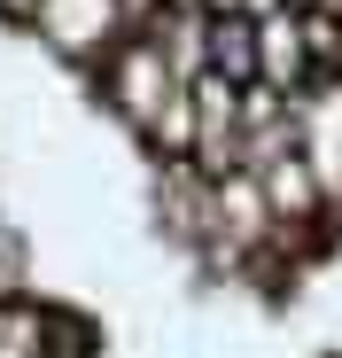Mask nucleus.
Wrapping results in <instances>:
<instances>
[{"instance_id":"7ed1b4c3","label":"nucleus","mask_w":342,"mask_h":358,"mask_svg":"<svg viewBox=\"0 0 342 358\" xmlns=\"http://www.w3.org/2000/svg\"><path fill=\"white\" fill-rule=\"evenodd\" d=\"M249 31H257V86L304 101V86L319 78L311 47H304V0H265V8H249Z\"/></svg>"},{"instance_id":"f03ea898","label":"nucleus","mask_w":342,"mask_h":358,"mask_svg":"<svg viewBox=\"0 0 342 358\" xmlns=\"http://www.w3.org/2000/svg\"><path fill=\"white\" fill-rule=\"evenodd\" d=\"M94 86H101V101L117 109V117H125V125H133L140 141H148V125L163 117V101L179 94V78L163 71L156 39H117V47H109L101 63H94Z\"/></svg>"},{"instance_id":"9b49d317","label":"nucleus","mask_w":342,"mask_h":358,"mask_svg":"<svg viewBox=\"0 0 342 358\" xmlns=\"http://www.w3.org/2000/svg\"><path fill=\"white\" fill-rule=\"evenodd\" d=\"M311 8H334V16H342V0H311Z\"/></svg>"},{"instance_id":"6e6552de","label":"nucleus","mask_w":342,"mask_h":358,"mask_svg":"<svg viewBox=\"0 0 342 358\" xmlns=\"http://www.w3.org/2000/svg\"><path fill=\"white\" fill-rule=\"evenodd\" d=\"M47 320H54V304L0 296V358H47Z\"/></svg>"},{"instance_id":"9d476101","label":"nucleus","mask_w":342,"mask_h":358,"mask_svg":"<svg viewBox=\"0 0 342 358\" xmlns=\"http://www.w3.org/2000/svg\"><path fill=\"white\" fill-rule=\"evenodd\" d=\"M31 8H39V0H0V16H8V24H24Z\"/></svg>"},{"instance_id":"f257e3e1","label":"nucleus","mask_w":342,"mask_h":358,"mask_svg":"<svg viewBox=\"0 0 342 358\" xmlns=\"http://www.w3.org/2000/svg\"><path fill=\"white\" fill-rule=\"evenodd\" d=\"M187 210H195V226L210 234V250L225 265H257L272 250V210H265L249 171H225V179H210V187L187 179Z\"/></svg>"},{"instance_id":"0eeeda50","label":"nucleus","mask_w":342,"mask_h":358,"mask_svg":"<svg viewBox=\"0 0 342 358\" xmlns=\"http://www.w3.org/2000/svg\"><path fill=\"white\" fill-rule=\"evenodd\" d=\"M202 55H210V71L225 86H257V31H249V16H210L202 24Z\"/></svg>"},{"instance_id":"f8f14e48","label":"nucleus","mask_w":342,"mask_h":358,"mask_svg":"<svg viewBox=\"0 0 342 358\" xmlns=\"http://www.w3.org/2000/svg\"><path fill=\"white\" fill-rule=\"evenodd\" d=\"M334 78H342V63H334Z\"/></svg>"},{"instance_id":"39448f33","label":"nucleus","mask_w":342,"mask_h":358,"mask_svg":"<svg viewBox=\"0 0 342 358\" xmlns=\"http://www.w3.org/2000/svg\"><path fill=\"white\" fill-rule=\"evenodd\" d=\"M54 55H70V63H101V55L109 47H117L125 39V24H117V0H39V8L24 16Z\"/></svg>"},{"instance_id":"1a4fd4ad","label":"nucleus","mask_w":342,"mask_h":358,"mask_svg":"<svg viewBox=\"0 0 342 358\" xmlns=\"http://www.w3.org/2000/svg\"><path fill=\"white\" fill-rule=\"evenodd\" d=\"M202 16H249V8H265V0H195Z\"/></svg>"},{"instance_id":"20e7f679","label":"nucleus","mask_w":342,"mask_h":358,"mask_svg":"<svg viewBox=\"0 0 342 358\" xmlns=\"http://www.w3.org/2000/svg\"><path fill=\"white\" fill-rule=\"evenodd\" d=\"M296 125H304V171L319 179V203L327 218L342 210V78H311L304 101H296Z\"/></svg>"},{"instance_id":"423d86ee","label":"nucleus","mask_w":342,"mask_h":358,"mask_svg":"<svg viewBox=\"0 0 342 358\" xmlns=\"http://www.w3.org/2000/svg\"><path fill=\"white\" fill-rule=\"evenodd\" d=\"M249 179H257V195H265V210H272V250H304L311 234L327 226L319 179L304 171V156H280V164H265V171H249Z\"/></svg>"}]
</instances>
